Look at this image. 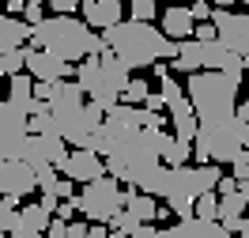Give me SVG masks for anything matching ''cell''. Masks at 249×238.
<instances>
[{
  "mask_svg": "<svg viewBox=\"0 0 249 238\" xmlns=\"http://www.w3.org/2000/svg\"><path fill=\"white\" fill-rule=\"evenodd\" d=\"M159 19H162V27H159V34L166 38V42H189L193 38V16H189L185 4H170V8H162L159 12Z\"/></svg>",
  "mask_w": 249,
  "mask_h": 238,
  "instance_id": "cell-14",
  "label": "cell"
},
{
  "mask_svg": "<svg viewBox=\"0 0 249 238\" xmlns=\"http://www.w3.org/2000/svg\"><path fill=\"white\" fill-rule=\"evenodd\" d=\"M61 174L72 182V185H87V182H98V178H106V166H102V159L87 151V147H76V151H68L61 163Z\"/></svg>",
  "mask_w": 249,
  "mask_h": 238,
  "instance_id": "cell-11",
  "label": "cell"
},
{
  "mask_svg": "<svg viewBox=\"0 0 249 238\" xmlns=\"http://www.w3.org/2000/svg\"><path fill=\"white\" fill-rule=\"evenodd\" d=\"M159 16V0H132L128 4V19L132 23H155Z\"/></svg>",
  "mask_w": 249,
  "mask_h": 238,
  "instance_id": "cell-23",
  "label": "cell"
},
{
  "mask_svg": "<svg viewBox=\"0 0 249 238\" xmlns=\"http://www.w3.org/2000/svg\"><path fill=\"white\" fill-rule=\"evenodd\" d=\"M46 8H53V16H76L79 0H46Z\"/></svg>",
  "mask_w": 249,
  "mask_h": 238,
  "instance_id": "cell-29",
  "label": "cell"
},
{
  "mask_svg": "<svg viewBox=\"0 0 249 238\" xmlns=\"http://www.w3.org/2000/svg\"><path fill=\"white\" fill-rule=\"evenodd\" d=\"M64 155H68V147H64L57 136H34V132H27V140H23V147H19V159L31 166L34 174L38 170H61Z\"/></svg>",
  "mask_w": 249,
  "mask_h": 238,
  "instance_id": "cell-8",
  "label": "cell"
},
{
  "mask_svg": "<svg viewBox=\"0 0 249 238\" xmlns=\"http://www.w3.org/2000/svg\"><path fill=\"white\" fill-rule=\"evenodd\" d=\"M76 189H72V182L68 178H57V185H53V201H72Z\"/></svg>",
  "mask_w": 249,
  "mask_h": 238,
  "instance_id": "cell-33",
  "label": "cell"
},
{
  "mask_svg": "<svg viewBox=\"0 0 249 238\" xmlns=\"http://www.w3.org/2000/svg\"><path fill=\"white\" fill-rule=\"evenodd\" d=\"M121 212H128L136 223H155L159 201H155V197H143V193H136V189L124 185V189H121Z\"/></svg>",
  "mask_w": 249,
  "mask_h": 238,
  "instance_id": "cell-17",
  "label": "cell"
},
{
  "mask_svg": "<svg viewBox=\"0 0 249 238\" xmlns=\"http://www.w3.org/2000/svg\"><path fill=\"white\" fill-rule=\"evenodd\" d=\"M231 235H242V238H249V216H242V220L231 227Z\"/></svg>",
  "mask_w": 249,
  "mask_h": 238,
  "instance_id": "cell-37",
  "label": "cell"
},
{
  "mask_svg": "<svg viewBox=\"0 0 249 238\" xmlns=\"http://www.w3.org/2000/svg\"><path fill=\"white\" fill-rule=\"evenodd\" d=\"M79 12H83V27L98 34L124 19V4L121 0H79Z\"/></svg>",
  "mask_w": 249,
  "mask_h": 238,
  "instance_id": "cell-13",
  "label": "cell"
},
{
  "mask_svg": "<svg viewBox=\"0 0 249 238\" xmlns=\"http://www.w3.org/2000/svg\"><path fill=\"white\" fill-rule=\"evenodd\" d=\"M215 212H219L215 189H212V193H200V197L193 201V220H215Z\"/></svg>",
  "mask_w": 249,
  "mask_h": 238,
  "instance_id": "cell-24",
  "label": "cell"
},
{
  "mask_svg": "<svg viewBox=\"0 0 249 238\" xmlns=\"http://www.w3.org/2000/svg\"><path fill=\"white\" fill-rule=\"evenodd\" d=\"M0 238H8V235H4V231H0Z\"/></svg>",
  "mask_w": 249,
  "mask_h": 238,
  "instance_id": "cell-43",
  "label": "cell"
},
{
  "mask_svg": "<svg viewBox=\"0 0 249 238\" xmlns=\"http://www.w3.org/2000/svg\"><path fill=\"white\" fill-rule=\"evenodd\" d=\"M23 140H27V113L0 98V163L19 159Z\"/></svg>",
  "mask_w": 249,
  "mask_h": 238,
  "instance_id": "cell-9",
  "label": "cell"
},
{
  "mask_svg": "<svg viewBox=\"0 0 249 238\" xmlns=\"http://www.w3.org/2000/svg\"><path fill=\"white\" fill-rule=\"evenodd\" d=\"M102 38V46H106V53H113V61L121 64L124 72L132 76V72H140V68H151L155 61H174V53H178V46L174 42H166L162 34H159L155 23H117V27H109V31L98 34Z\"/></svg>",
  "mask_w": 249,
  "mask_h": 238,
  "instance_id": "cell-1",
  "label": "cell"
},
{
  "mask_svg": "<svg viewBox=\"0 0 249 238\" xmlns=\"http://www.w3.org/2000/svg\"><path fill=\"white\" fill-rule=\"evenodd\" d=\"M151 68H155V76H159V79H166V76H170V64H166V61H155Z\"/></svg>",
  "mask_w": 249,
  "mask_h": 238,
  "instance_id": "cell-40",
  "label": "cell"
},
{
  "mask_svg": "<svg viewBox=\"0 0 249 238\" xmlns=\"http://www.w3.org/2000/svg\"><path fill=\"white\" fill-rule=\"evenodd\" d=\"M31 38V27L23 19H12V16H0V57L12 53V49H23V42Z\"/></svg>",
  "mask_w": 249,
  "mask_h": 238,
  "instance_id": "cell-18",
  "label": "cell"
},
{
  "mask_svg": "<svg viewBox=\"0 0 249 238\" xmlns=\"http://www.w3.org/2000/svg\"><path fill=\"white\" fill-rule=\"evenodd\" d=\"M208 4L219 8V12H234V4H238V0H208Z\"/></svg>",
  "mask_w": 249,
  "mask_h": 238,
  "instance_id": "cell-39",
  "label": "cell"
},
{
  "mask_svg": "<svg viewBox=\"0 0 249 238\" xmlns=\"http://www.w3.org/2000/svg\"><path fill=\"white\" fill-rule=\"evenodd\" d=\"M238 4H246V8H249V0H238Z\"/></svg>",
  "mask_w": 249,
  "mask_h": 238,
  "instance_id": "cell-41",
  "label": "cell"
},
{
  "mask_svg": "<svg viewBox=\"0 0 249 238\" xmlns=\"http://www.w3.org/2000/svg\"><path fill=\"white\" fill-rule=\"evenodd\" d=\"M34 49H42V53H53V57H61L68 64H79L83 57H91V53H102V38L94 31L83 27V19L79 16H49L42 19L38 27H31V38H27Z\"/></svg>",
  "mask_w": 249,
  "mask_h": 238,
  "instance_id": "cell-3",
  "label": "cell"
},
{
  "mask_svg": "<svg viewBox=\"0 0 249 238\" xmlns=\"http://www.w3.org/2000/svg\"><path fill=\"white\" fill-rule=\"evenodd\" d=\"M140 110H147V113H162V95H155V91H151V95L140 102Z\"/></svg>",
  "mask_w": 249,
  "mask_h": 238,
  "instance_id": "cell-35",
  "label": "cell"
},
{
  "mask_svg": "<svg viewBox=\"0 0 249 238\" xmlns=\"http://www.w3.org/2000/svg\"><path fill=\"white\" fill-rule=\"evenodd\" d=\"M242 121H227V125H196V136L189 147H200L208 151V163H215V166H231V159L238 151H246L242 147Z\"/></svg>",
  "mask_w": 249,
  "mask_h": 238,
  "instance_id": "cell-6",
  "label": "cell"
},
{
  "mask_svg": "<svg viewBox=\"0 0 249 238\" xmlns=\"http://www.w3.org/2000/svg\"><path fill=\"white\" fill-rule=\"evenodd\" d=\"M34 189H38V178H34V170L23 163V159L0 163V197H16V201H23V197H31Z\"/></svg>",
  "mask_w": 249,
  "mask_h": 238,
  "instance_id": "cell-12",
  "label": "cell"
},
{
  "mask_svg": "<svg viewBox=\"0 0 249 238\" xmlns=\"http://www.w3.org/2000/svg\"><path fill=\"white\" fill-rule=\"evenodd\" d=\"M87 238H124V235H117V231H106L102 223H87Z\"/></svg>",
  "mask_w": 249,
  "mask_h": 238,
  "instance_id": "cell-34",
  "label": "cell"
},
{
  "mask_svg": "<svg viewBox=\"0 0 249 238\" xmlns=\"http://www.w3.org/2000/svg\"><path fill=\"white\" fill-rule=\"evenodd\" d=\"M147 95H151L147 79H140V76H128V83H124V91H121V102H124V106H140V102H143Z\"/></svg>",
  "mask_w": 249,
  "mask_h": 238,
  "instance_id": "cell-21",
  "label": "cell"
},
{
  "mask_svg": "<svg viewBox=\"0 0 249 238\" xmlns=\"http://www.w3.org/2000/svg\"><path fill=\"white\" fill-rule=\"evenodd\" d=\"M242 79L238 72H193L185 76V98L193 113H196V125H227L234 121V106H238V91H242Z\"/></svg>",
  "mask_w": 249,
  "mask_h": 238,
  "instance_id": "cell-2",
  "label": "cell"
},
{
  "mask_svg": "<svg viewBox=\"0 0 249 238\" xmlns=\"http://www.w3.org/2000/svg\"><path fill=\"white\" fill-rule=\"evenodd\" d=\"M46 106H49V113H68V110L87 106V98H83V91H79L76 79H57V83H49Z\"/></svg>",
  "mask_w": 249,
  "mask_h": 238,
  "instance_id": "cell-16",
  "label": "cell"
},
{
  "mask_svg": "<svg viewBox=\"0 0 249 238\" xmlns=\"http://www.w3.org/2000/svg\"><path fill=\"white\" fill-rule=\"evenodd\" d=\"M4 16L19 19V16H23V0H8V12H4Z\"/></svg>",
  "mask_w": 249,
  "mask_h": 238,
  "instance_id": "cell-38",
  "label": "cell"
},
{
  "mask_svg": "<svg viewBox=\"0 0 249 238\" xmlns=\"http://www.w3.org/2000/svg\"><path fill=\"white\" fill-rule=\"evenodd\" d=\"M42 8H46V0H23V23H27V27H38V23H42Z\"/></svg>",
  "mask_w": 249,
  "mask_h": 238,
  "instance_id": "cell-28",
  "label": "cell"
},
{
  "mask_svg": "<svg viewBox=\"0 0 249 238\" xmlns=\"http://www.w3.org/2000/svg\"><path fill=\"white\" fill-rule=\"evenodd\" d=\"M53 220H57V223H72V220H76V204H72V201H57Z\"/></svg>",
  "mask_w": 249,
  "mask_h": 238,
  "instance_id": "cell-30",
  "label": "cell"
},
{
  "mask_svg": "<svg viewBox=\"0 0 249 238\" xmlns=\"http://www.w3.org/2000/svg\"><path fill=\"white\" fill-rule=\"evenodd\" d=\"M23 72L31 79H42V83H57V79L76 76V64H68V61H61V57H53V53H42V49L27 46L23 49Z\"/></svg>",
  "mask_w": 249,
  "mask_h": 238,
  "instance_id": "cell-10",
  "label": "cell"
},
{
  "mask_svg": "<svg viewBox=\"0 0 249 238\" xmlns=\"http://www.w3.org/2000/svg\"><path fill=\"white\" fill-rule=\"evenodd\" d=\"M189 4H196V0H185V8H189Z\"/></svg>",
  "mask_w": 249,
  "mask_h": 238,
  "instance_id": "cell-42",
  "label": "cell"
},
{
  "mask_svg": "<svg viewBox=\"0 0 249 238\" xmlns=\"http://www.w3.org/2000/svg\"><path fill=\"white\" fill-rule=\"evenodd\" d=\"M212 27H215V42L227 53L234 57H249V12H219L212 8V19H208Z\"/></svg>",
  "mask_w": 249,
  "mask_h": 238,
  "instance_id": "cell-7",
  "label": "cell"
},
{
  "mask_svg": "<svg viewBox=\"0 0 249 238\" xmlns=\"http://www.w3.org/2000/svg\"><path fill=\"white\" fill-rule=\"evenodd\" d=\"M46 238H87V223L83 220H72V223H49Z\"/></svg>",
  "mask_w": 249,
  "mask_h": 238,
  "instance_id": "cell-22",
  "label": "cell"
},
{
  "mask_svg": "<svg viewBox=\"0 0 249 238\" xmlns=\"http://www.w3.org/2000/svg\"><path fill=\"white\" fill-rule=\"evenodd\" d=\"M159 163H162V166H185L189 163V144H178L170 132L162 128V132H159Z\"/></svg>",
  "mask_w": 249,
  "mask_h": 238,
  "instance_id": "cell-19",
  "label": "cell"
},
{
  "mask_svg": "<svg viewBox=\"0 0 249 238\" xmlns=\"http://www.w3.org/2000/svg\"><path fill=\"white\" fill-rule=\"evenodd\" d=\"M246 76H249V72H246Z\"/></svg>",
  "mask_w": 249,
  "mask_h": 238,
  "instance_id": "cell-44",
  "label": "cell"
},
{
  "mask_svg": "<svg viewBox=\"0 0 249 238\" xmlns=\"http://www.w3.org/2000/svg\"><path fill=\"white\" fill-rule=\"evenodd\" d=\"M16 212H19L16 197H0V231H4V235H12V227H16Z\"/></svg>",
  "mask_w": 249,
  "mask_h": 238,
  "instance_id": "cell-25",
  "label": "cell"
},
{
  "mask_svg": "<svg viewBox=\"0 0 249 238\" xmlns=\"http://www.w3.org/2000/svg\"><path fill=\"white\" fill-rule=\"evenodd\" d=\"M76 83H79V91H83V98H87V106H94L98 113H106L121 102L128 72L113 61V53L102 49V53H91V57H83V61L76 64Z\"/></svg>",
  "mask_w": 249,
  "mask_h": 238,
  "instance_id": "cell-4",
  "label": "cell"
},
{
  "mask_svg": "<svg viewBox=\"0 0 249 238\" xmlns=\"http://www.w3.org/2000/svg\"><path fill=\"white\" fill-rule=\"evenodd\" d=\"M19 72H23V49H12V53H4V57H0V76H19Z\"/></svg>",
  "mask_w": 249,
  "mask_h": 238,
  "instance_id": "cell-26",
  "label": "cell"
},
{
  "mask_svg": "<svg viewBox=\"0 0 249 238\" xmlns=\"http://www.w3.org/2000/svg\"><path fill=\"white\" fill-rule=\"evenodd\" d=\"M189 16H193V23H208V19H212V4H208V0L189 4Z\"/></svg>",
  "mask_w": 249,
  "mask_h": 238,
  "instance_id": "cell-31",
  "label": "cell"
},
{
  "mask_svg": "<svg viewBox=\"0 0 249 238\" xmlns=\"http://www.w3.org/2000/svg\"><path fill=\"white\" fill-rule=\"evenodd\" d=\"M193 42H215V27L212 23H193Z\"/></svg>",
  "mask_w": 249,
  "mask_h": 238,
  "instance_id": "cell-32",
  "label": "cell"
},
{
  "mask_svg": "<svg viewBox=\"0 0 249 238\" xmlns=\"http://www.w3.org/2000/svg\"><path fill=\"white\" fill-rule=\"evenodd\" d=\"M128 238H159V227H155V223H140Z\"/></svg>",
  "mask_w": 249,
  "mask_h": 238,
  "instance_id": "cell-36",
  "label": "cell"
},
{
  "mask_svg": "<svg viewBox=\"0 0 249 238\" xmlns=\"http://www.w3.org/2000/svg\"><path fill=\"white\" fill-rule=\"evenodd\" d=\"M76 204V216H83V223H102L106 227L117 212H121V185L113 178H98V182H87L79 197H72Z\"/></svg>",
  "mask_w": 249,
  "mask_h": 238,
  "instance_id": "cell-5",
  "label": "cell"
},
{
  "mask_svg": "<svg viewBox=\"0 0 249 238\" xmlns=\"http://www.w3.org/2000/svg\"><path fill=\"white\" fill-rule=\"evenodd\" d=\"M31 83H34V79L27 76V72L12 76V79H8V98H4V102H12L16 110H23V113H27V106L34 102V98H31Z\"/></svg>",
  "mask_w": 249,
  "mask_h": 238,
  "instance_id": "cell-20",
  "label": "cell"
},
{
  "mask_svg": "<svg viewBox=\"0 0 249 238\" xmlns=\"http://www.w3.org/2000/svg\"><path fill=\"white\" fill-rule=\"evenodd\" d=\"M159 238H231L215 220H178L174 227H159Z\"/></svg>",
  "mask_w": 249,
  "mask_h": 238,
  "instance_id": "cell-15",
  "label": "cell"
},
{
  "mask_svg": "<svg viewBox=\"0 0 249 238\" xmlns=\"http://www.w3.org/2000/svg\"><path fill=\"white\" fill-rule=\"evenodd\" d=\"M231 178L238 182V185L249 182V151H238V155L231 159Z\"/></svg>",
  "mask_w": 249,
  "mask_h": 238,
  "instance_id": "cell-27",
  "label": "cell"
}]
</instances>
